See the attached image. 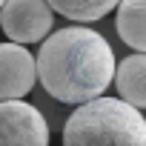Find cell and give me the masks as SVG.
Returning <instances> with one entry per match:
<instances>
[{
    "mask_svg": "<svg viewBox=\"0 0 146 146\" xmlns=\"http://www.w3.org/2000/svg\"><path fill=\"white\" fill-rule=\"evenodd\" d=\"M35 72L43 89L60 103H83L109 89L115 52L103 35L89 26H69L43 37Z\"/></svg>",
    "mask_w": 146,
    "mask_h": 146,
    "instance_id": "obj_1",
    "label": "cell"
},
{
    "mask_svg": "<svg viewBox=\"0 0 146 146\" xmlns=\"http://www.w3.org/2000/svg\"><path fill=\"white\" fill-rule=\"evenodd\" d=\"M66 146H143L146 120L123 98H89L63 126Z\"/></svg>",
    "mask_w": 146,
    "mask_h": 146,
    "instance_id": "obj_2",
    "label": "cell"
},
{
    "mask_svg": "<svg viewBox=\"0 0 146 146\" xmlns=\"http://www.w3.org/2000/svg\"><path fill=\"white\" fill-rule=\"evenodd\" d=\"M0 29L15 43H40L52 32V6L46 0H3Z\"/></svg>",
    "mask_w": 146,
    "mask_h": 146,
    "instance_id": "obj_3",
    "label": "cell"
},
{
    "mask_svg": "<svg viewBox=\"0 0 146 146\" xmlns=\"http://www.w3.org/2000/svg\"><path fill=\"white\" fill-rule=\"evenodd\" d=\"M46 146L49 123L46 117L20 98L0 100V146Z\"/></svg>",
    "mask_w": 146,
    "mask_h": 146,
    "instance_id": "obj_4",
    "label": "cell"
},
{
    "mask_svg": "<svg viewBox=\"0 0 146 146\" xmlns=\"http://www.w3.org/2000/svg\"><path fill=\"white\" fill-rule=\"evenodd\" d=\"M35 57L23 43H0V100L23 98L35 89Z\"/></svg>",
    "mask_w": 146,
    "mask_h": 146,
    "instance_id": "obj_5",
    "label": "cell"
},
{
    "mask_svg": "<svg viewBox=\"0 0 146 146\" xmlns=\"http://www.w3.org/2000/svg\"><path fill=\"white\" fill-rule=\"evenodd\" d=\"M112 80L117 83V92L126 103H132L137 109L146 106V57H143V52L123 57L120 66H115Z\"/></svg>",
    "mask_w": 146,
    "mask_h": 146,
    "instance_id": "obj_6",
    "label": "cell"
},
{
    "mask_svg": "<svg viewBox=\"0 0 146 146\" xmlns=\"http://www.w3.org/2000/svg\"><path fill=\"white\" fill-rule=\"evenodd\" d=\"M117 35L135 52L146 49V0H117Z\"/></svg>",
    "mask_w": 146,
    "mask_h": 146,
    "instance_id": "obj_7",
    "label": "cell"
},
{
    "mask_svg": "<svg viewBox=\"0 0 146 146\" xmlns=\"http://www.w3.org/2000/svg\"><path fill=\"white\" fill-rule=\"evenodd\" d=\"M52 6V12L63 15L66 20H78V23H92V20H100L106 17L117 0H46Z\"/></svg>",
    "mask_w": 146,
    "mask_h": 146,
    "instance_id": "obj_8",
    "label": "cell"
},
{
    "mask_svg": "<svg viewBox=\"0 0 146 146\" xmlns=\"http://www.w3.org/2000/svg\"><path fill=\"white\" fill-rule=\"evenodd\" d=\"M0 3H3V0H0Z\"/></svg>",
    "mask_w": 146,
    "mask_h": 146,
    "instance_id": "obj_9",
    "label": "cell"
}]
</instances>
